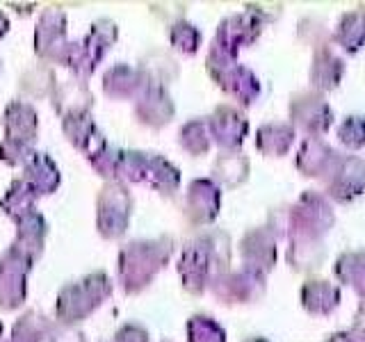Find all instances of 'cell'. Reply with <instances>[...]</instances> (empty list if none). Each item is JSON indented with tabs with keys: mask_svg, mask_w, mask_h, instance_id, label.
Masks as SVG:
<instances>
[{
	"mask_svg": "<svg viewBox=\"0 0 365 342\" xmlns=\"http://www.w3.org/2000/svg\"><path fill=\"white\" fill-rule=\"evenodd\" d=\"M233 242L231 235L212 228L185 242L178 258V276L182 290L192 296H201L208 283L220 274L231 269Z\"/></svg>",
	"mask_w": 365,
	"mask_h": 342,
	"instance_id": "6da1fadb",
	"label": "cell"
},
{
	"mask_svg": "<svg viewBox=\"0 0 365 342\" xmlns=\"http://www.w3.org/2000/svg\"><path fill=\"white\" fill-rule=\"evenodd\" d=\"M176 251V242L171 235H158L151 239H133L121 247L117 258L119 283L125 294H140L155 281L171 256Z\"/></svg>",
	"mask_w": 365,
	"mask_h": 342,
	"instance_id": "7a4b0ae2",
	"label": "cell"
},
{
	"mask_svg": "<svg viewBox=\"0 0 365 342\" xmlns=\"http://www.w3.org/2000/svg\"><path fill=\"white\" fill-rule=\"evenodd\" d=\"M114 292V283L106 271H91L73 283H66L57 294L55 319L62 326H76L106 304Z\"/></svg>",
	"mask_w": 365,
	"mask_h": 342,
	"instance_id": "3957f363",
	"label": "cell"
},
{
	"mask_svg": "<svg viewBox=\"0 0 365 342\" xmlns=\"http://www.w3.org/2000/svg\"><path fill=\"white\" fill-rule=\"evenodd\" d=\"M5 137L0 142V160L7 167H23L34 155L39 137V114L28 100H11L3 112Z\"/></svg>",
	"mask_w": 365,
	"mask_h": 342,
	"instance_id": "277c9868",
	"label": "cell"
},
{
	"mask_svg": "<svg viewBox=\"0 0 365 342\" xmlns=\"http://www.w3.org/2000/svg\"><path fill=\"white\" fill-rule=\"evenodd\" d=\"M117 39H119L117 23L112 19H96L83 39L68 41V51L62 66H66L76 80L87 83L94 76L98 64L106 60L112 46L117 43Z\"/></svg>",
	"mask_w": 365,
	"mask_h": 342,
	"instance_id": "5b68a950",
	"label": "cell"
},
{
	"mask_svg": "<svg viewBox=\"0 0 365 342\" xmlns=\"http://www.w3.org/2000/svg\"><path fill=\"white\" fill-rule=\"evenodd\" d=\"M334 226V203L319 190H306L288 205V239H324Z\"/></svg>",
	"mask_w": 365,
	"mask_h": 342,
	"instance_id": "8992f818",
	"label": "cell"
},
{
	"mask_svg": "<svg viewBox=\"0 0 365 342\" xmlns=\"http://www.w3.org/2000/svg\"><path fill=\"white\" fill-rule=\"evenodd\" d=\"M205 71L215 80L224 94L237 103L240 108H251L260 96V80L249 66L240 64L233 57H226L217 53L215 48H208L205 55Z\"/></svg>",
	"mask_w": 365,
	"mask_h": 342,
	"instance_id": "52a82bcc",
	"label": "cell"
},
{
	"mask_svg": "<svg viewBox=\"0 0 365 342\" xmlns=\"http://www.w3.org/2000/svg\"><path fill=\"white\" fill-rule=\"evenodd\" d=\"M133 214V194L119 180L106 182L96 197V233L103 239L125 235Z\"/></svg>",
	"mask_w": 365,
	"mask_h": 342,
	"instance_id": "ba28073f",
	"label": "cell"
},
{
	"mask_svg": "<svg viewBox=\"0 0 365 342\" xmlns=\"http://www.w3.org/2000/svg\"><path fill=\"white\" fill-rule=\"evenodd\" d=\"M208 290L222 306L258 304L267 292V276L247 267L228 269L208 283Z\"/></svg>",
	"mask_w": 365,
	"mask_h": 342,
	"instance_id": "9c48e42d",
	"label": "cell"
},
{
	"mask_svg": "<svg viewBox=\"0 0 365 342\" xmlns=\"http://www.w3.org/2000/svg\"><path fill=\"white\" fill-rule=\"evenodd\" d=\"M319 182H322V194L331 203L347 205L356 201L365 192V160L340 153Z\"/></svg>",
	"mask_w": 365,
	"mask_h": 342,
	"instance_id": "30bf717a",
	"label": "cell"
},
{
	"mask_svg": "<svg viewBox=\"0 0 365 342\" xmlns=\"http://www.w3.org/2000/svg\"><path fill=\"white\" fill-rule=\"evenodd\" d=\"M32 267L34 260L14 244L0 254V311H16L26 304Z\"/></svg>",
	"mask_w": 365,
	"mask_h": 342,
	"instance_id": "8fae6325",
	"label": "cell"
},
{
	"mask_svg": "<svg viewBox=\"0 0 365 342\" xmlns=\"http://www.w3.org/2000/svg\"><path fill=\"white\" fill-rule=\"evenodd\" d=\"M68 19L66 11L57 5H51L41 11V16L34 26V55L39 57L43 64H64V57L68 51L66 39Z\"/></svg>",
	"mask_w": 365,
	"mask_h": 342,
	"instance_id": "7c38bea8",
	"label": "cell"
},
{
	"mask_svg": "<svg viewBox=\"0 0 365 342\" xmlns=\"http://www.w3.org/2000/svg\"><path fill=\"white\" fill-rule=\"evenodd\" d=\"M288 123L294 130H302L306 137H319L334 125V110L322 94L315 91H297L288 103Z\"/></svg>",
	"mask_w": 365,
	"mask_h": 342,
	"instance_id": "4fadbf2b",
	"label": "cell"
},
{
	"mask_svg": "<svg viewBox=\"0 0 365 342\" xmlns=\"http://www.w3.org/2000/svg\"><path fill=\"white\" fill-rule=\"evenodd\" d=\"M260 34L262 23L256 16H251L249 11H237V14H228L220 21L210 48L237 60L240 51L254 46L260 39Z\"/></svg>",
	"mask_w": 365,
	"mask_h": 342,
	"instance_id": "5bb4252c",
	"label": "cell"
},
{
	"mask_svg": "<svg viewBox=\"0 0 365 342\" xmlns=\"http://www.w3.org/2000/svg\"><path fill=\"white\" fill-rule=\"evenodd\" d=\"M222 210V187H217V182L212 178H194L185 199H182V212L185 219L192 226H210L220 217Z\"/></svg>",
	"mask_w": 365,
	"mask_h": 342,
	"instance_id": "9a60e30c",
	"label": "cell"
},
{
	"mask_svg": "<svg viewBox=\"0 0 365 342\" xmlns=\"http://www.w3.org/2000/svg\"><path fill=\"white\" fill-rule=\"evenodd\" d=\"M205 123H208L212 144L220 146L222 153L240 151V146L249 137V119L245 117V112L228 103L217 105L210 117H205Z\"/></svg>",
	"mask_w": 365,
	"mask_h": 342,
	"instance_id": "2e32d148",
	"label": "cell"
},
{
	"mask_svg": "<svg viewBox=\"0 0 365 342\" xmlns=\"http://www.w3.org/2000/svg\"><path fill=\"white\" fill-rule=\"evenodd\" d=\"M240 258H242V267L254 269L262 276L277 267V258H279V249H277V239L267 231L265 226H256L249 228V231L240 237Z\"/></svg>",
	"mask_w": 365,
	"mask_h": 342,
	"instance_id": "e0dca14e",
	"label": "cell"
},
{
	"mask_svg": "<svg viewBox=\"0 0 365 342\" xmlns=\"http://www.w3.org/2000/svg\"><path fill=\"white\" fill-rule=\"evenodd\" d=\"M135 117L142 125L153 130L169 125L171 119L176 117V103L171 98L169 89L148 80V85L135 100Z\"/></svg>",
	"mask_w": 365,
	"mask_h": 342,
	"instance_id": "ac0fdd59",
	"label": "cell"
},
{
	"mask_svg": "<svg viewBox=\"0 0 365 342\" xmlns=\"http://www.w3.org/2000/svg\"><path fill=\"white\" fill-rule=\"evenodd\" d=\"M62 133L66 142L71 144L76 151L83 153L87 160L94 157L103 146L108 144L106 135L101 133L91 112H71L62 117Z\"/></svg>",
	"mask_w": 365,
	"mask_h": 342,
	"instance_id": "d6986e66",
	"label": "cell"
},
{
	"mask_svg": "<svg viewBox=\"0 0 365 342\" xmlns=\"http://www.w3.org/2000/svg\"><path fill=\"white\" fill-rule=\"evenodd\" d=\"M148 85V78L137 66L130 64H112L103 73V94L112 100H137L144 87Z\"/></svg>",
	"mask_w": 365,
	"mask_h": 342,
	"instance_id": "ffe728a7",
	"label": "cell"
},
{
	"mask_svg": "<svg viewBox=\"0 0 365 342\" xmlns=\"http://www.w3.org/2000/svg\"><path fill=\"white\" fill-rule=\"evenodd\" d=\"M299 301L302 308L308 315H315V317H327L331 313H336V308L342 301V292H340V285L331 283L329 279H317L311 276L308 281L302 283V290H299Z\"/></svg>",
	"mask_w": 365,
	"mask_h": 342,
	"instance_id": "44dd1931",
	"label": "cell"
},
{
	"mask_svg": "<svg viewBox=\"0 0 365 342\" xmlns=\"http://www.w3.org/2000/svg\"><path fill=\"white\" fill-rule=\"evenodd\" d=\"M338 155L340 151H336L334 146L327 144L322 137H306L299 146V151H297L294 165L304 178L319 180L331 169V165L336 162Z\"/></svg>",
	"mask_w": 365,
	"mask_h": 342,
	"instance_id": "7402d4cb",
	"label": "cell"
},
{
	"mask_svg": "<svg viewBox=\"0 0 365 342\" xmlns=\"http://www.w3.org/2000/svg\"><path fill=\"white\" fill-rule=\"evenodd\" d=\"M345 78V60L334 53V48H324L313 53L311 68H308V85L315 94H329L340 87Z\"/></svg>",
	"mask_w": 365,
	"mask_h": 342,
	"instance_id": "603a6c76",
	"label": "cell"
},
{
	"mask_svg": "<svg viewBox=\"0 0 365 342\" xmlns=\"http://www.w3.org/2000/svg\"><path fill=\"white\" fill-rule=\"evenodd\" d=\"M14 224H16V237L11 244L19 247L21 251H26V254L37 262L43 256L46 237H48V222H46V217L37 208H32L30 212L19 217Z\"/></svg>",
	"mask_w": 365,
	"mask_h": 342,
	"instance_id": "cb8c5ba5",
	"label": "cell"
},
{
	"mask_svg": "<svg viewBox=\"0 0 365 342\" xmlns=\"http://www.w3.org/2000/svg\"><path fill=\"white\" fill-rule=\"evenodd\" d=\"M21 178L34 190L37 197L55 194L57 190H60V182H62L60 169H57L55 160L48 153H37V151H34V155L28 160L26 165H23Z\"/></svg>",
	"mask_w": 365,
	"mask_h": 342,
	"instance_id": "d4e9b609",
	"label": "cell"
},
{
	"mask_svg": "<svg viewBox=\"0 0 365 342\" xmlns=\"http://www.w3.org/2000/svg\"><path fill=\"white\" fill-rule=\"evenodd\" d=\"M297 130L288 121H269L256 130V151L265 157H283L290 153Z\"/></svg>",
	"mask_w": 365,
	"mask_h": 342,
	"instance_id": "484cf974",
	"label": "cell"
},
{
	"mask_svg": "<svg viewBox=\"0 0 365 342\" xmlns=\"http://www.w3.org/2000/svg\"><path fill=\"white\" fill-rule=\"evenodd\" d=\"M53 110L64 117V114H71V112H91L94 108V96H91L89 85L83 83V80H66V83H57L53 96Z\"/></svg>",
	"mask_w": 365,
	"mask_h": 342,
	"instance_id": "4316f807",
	"label": "cell"
},
{
	"mask_svg": "<svg viewBox=\"0 0 365 342\" xmlns=\"http://www.w3.org/2000/svg\"><path fill=\"white\" fill-rule=\"evenodd\" d=\"M285 262L297 274H313L324 265L327 249L324 239H288Z\"/></svg>",
	"mask_w": 365,
	"mask_h": 342,
	"instance_id": "83f0119b",
	"label": "cell"
},
{
	"mask_svg": "<svg viewBox=\"0 0 365 342\" xmlns=\"http://www.w3.org/2000/svg\"><path fill=\"white\" fill-rule=\"evenodd\" d=\"M142 185H148L163 197H171L180 187V169L174 162H169L165 155L148 153Z\"/></svg>",
	"mask_w": 365,
	"mask_h": 342,
	"instance_id": "f1b7e54d",
	"label": "cell"
},
{
	"mask_svg": "<svg viewBox=\"0 0 365 342\" xmlns=\"http://www.w3.org/2000/svg\"><path fill=\"white\" fill-rule=\"evenodd\" d=\"M251 162L242 151H226L220 153L212 162V180L217 187H240L249 180Z\"/></svg>",
	"mask_w": 365,
	"mask_h": 342,
	"instance_id": "f546056e",
	"label": "cell"
},
{
	"mask_svg": "<svg viewBox=\"0 0 365 342\" xmlns=\"http://www.w3.org/2000/svg\"><path fill=\"white\" fill-rule=\"evenodd\" d=\"M334 276L359 299H365V249L342 251L334 262Z\"/></svg>",
	"mask_w": 365,
	"mask_h": 342,
	"instance_id": "4dcf8cb0",
	"label": "cell"
},
{
	"mask_svg": "<svg viewBox=\"0 0 365 342\" xmlns=\"http://www.w3.org/2000/svg\"><path fill=\"white\" fill-rule=\"evenodd\" d=\"M334 34V43L342 53L356 55L365 48V9H354L345 11L338 23Z\"/></svg>",
	"mask_w": 365,
	"mask_h": 342,
	"instance_id": "1f68e13d",
	"label": "cell"
},
{
	"mask_svg": "<svg viewBox=\"0 0 365 342\" xmlns=\"http://www.w3.org/2000/svg\"><path fill=\"white\" fill-rule=\"evenodd\" d=\"M51 328L53 322L43 313L26 311L14 322V326H11L9 338H5L3 342H43L48 340Z\"/></svg>",
	"mask_w": 365,
	"mask_h": 342,
	"instance_id": "d6a6232c",
	"label": "cell"
},
{
	"mask_svg": "<svg viewBox=\"0 0 365 342\" xmlns=\"http://www.w3.org/2000/svg\"><path fill=\"white\" fill-rule=\"evenodd\" d=\"M55 87H57V78L48 64H37L28 68L19 80L21 94L28 96L30 100H43V98L51 100Z\"/></svg>",
	"mask_w": 365,
	"mask_h": 342,
	"instance_id": "836d02e7",
	"label": "cell"
},
{
	"mask_svg": "<svg viewBox=\"0 0 365 342\" xmlns=\"http://www.w3.org/2000/svg\"><path fill=\"white\" fill-rule=\"evenodd\" d=\"M37 199L39 197L34 194V190L19 176L16 180H11V185L3 194V199H0V210H3L11 222H16L19 217H23L34 208Z\"/></svg>",
	"mask_w": 365,
	"mask_h": 342,
	"instance_id": "e575fe53",
	"label": "cell"
},
{
	"mask_svg": "<svg viewBox=\"0 0 365 342\" xmlns=\"http://www.w3.org/2000/svg\"><path fill=\"white\" fill-rule=\"evenodd\" d=\"M178 144L180 148L192 157H201L208 155L212 148V140L208 133V123H205V117L201 119H190L180 125L178 130Z\"/></svg>",
	"mask_w": 365,
	"mask_h": 342,
	"instance_id": "d590c367",
	"label": "cell"
},
{
	"mask_svg": "<svg viewBox=\"0 0 365 342\" xmlns=\"http://www.w3.org/2000/svg\"><path fill=\"white\" fill-rule=\"evenodd\" d=\"M137 68H140L151 83H158L163 87H169V83H174L180 73L178 62L174 60V57L167 55V53H160V51L146 53Z\"/></svg>",
	"mask_w": 365,
	"mask_h": 342,
	"instance_id": "8d00e7d4",
	"label": "cell"
},
{
	"mask_svg": "<svg viewBox=\"0 0 365 342\" xmlns=\"http://www.w3.org/2000/svg\"><path fill=\"white\" fill-rule=\"evenodd\" d=\"M297 39H299L306 48H311L313 53L324 51L334 46V34L327 28V23L317 16H304L297 23Z\"/></svg>",
	"mask_w": 365,
	"mask_h": 342,
	"instance_id": "74e56055",
	"label": "cell"
},
{
	"mask_svg": "<svg viewBox=\"0 0 365 342\" xmlns=\"http://www.w3.org/2000/svg\"><path fill=\"white\" fill-rule=\"evenodd\" d=\"M201 30L194 26V23L180 19V21H171L169 26V43L171 48L176 53L185 55V57H192L197 55L199 46H201Z\"/></svg>",
	"mask_w": 365,
	"mask_h": 342,
	"instance_id": "f35d334b",
	"label": "cell"
},
{
	"mask_svg": "<svg viewBox=\"0 0 365 342\" xmlns=\"http://www.w3.org/2000/svg\"><path fill=\"white\" fill-rule=\"evenodd\" d=\"M187 342H226L224 326L210 315H192L185 324Z\"/></svg>",
	"mask_w": 365,
	"mask_h": 342,
	"instance_id": "ab89813d",
	"label": "cell"
},
{
	"mask_svg": "<svg viewBox=\"0 0 365 342\" xmlns=\"http://www.w3.org/2000/svg\"><path fill=\"white\" fill-rule=\"evenodd\" d=\"M336 137L347 151H361L365 146V117L363 114H349V117L342 119L336 130Z\"/></svg>",
	"mask_w": 365,
	"mask_h": 342,
	"instance_id": "60d3db41",
	"label": "cell"
},
{
	"mask_svg": "<svg viewBox=\"0 0 365 342\" xmlns=\"http://www.w3.org/2000/svg\"><path fill=\"white\" fill-rule=\"evenodd\" d=\"M146 155L148 153L144 151H121L117 180L123 182V185H128V182H142L146 169Z\"/></svg>",
	"mask_w": 365,
	"mask_h": 342,
	"instance_id": "b9f144b4",
	"label": "cell"
},
{
	"mask_svg": "<svg viewBox=\"0 0 365 342\" xmlns=\"http://www.w3.org/2000/svg\"><path fill=\"white\" fill-rule=\"evenodd\" d=\"M121 151H123V148H117V146H112V144H106L94 157L89 160L91 169H94L101 178H106L108 182L117 180V169H119Z\"/></svg>",
	"mask_w": 365,
	"mask_h": 342,
	"instance_id": "7bdbcfd3",
	"label": "cell"
},
{
	"mask_svg": "<svg viewBox=\"0 0 365 342\" xmlns=\"http://www.w3.org/2000/svg\"><path fill=\"white\" fill-rule=\"evenodd\" d=\"M245 11H249L251 16H256L262 26H267V23H274L281 19L283 5L281 3H247Z\"/></svg>",
	"mask_w": 365,
	"mask_h": 342,
	"instance_id": "ee69618b",
	"label": "cell"
},
{
	"mask_svg": "<svg viewBox=\"0 0 365 342\" xmlns=\"http://www.w3.org/2000/svg\"><path fill=\"white\" fill-rule=\"evenodd\" d=\"M110 342H148V331L142 324L128 322L121 328H117V333H114Z\"/></svg>",
	"mask_w": 365,
	"mask_h": 342,
	"instance_id": "f6af8a7d",
	"label": "cell"
},
{
	"mask_svg": "<svg viewBox=\"0 0 365 342\" xmlns=\"http://www.w3.org/2000/svg\"><path fill=\"white\" fill-rule=\"evenodd\" d=\"M48 342H87V336L76 326H62V324H53Z\"/></svg>",
	"mask_w": 365,
	"mask_h": 342,
	"instance_id": "bcb514c9",
	"label": "cell"
},
{
	"mask_svg": "<svg viewBox=\"0 0 365 342\" xmlns=\"http://www.w3.org/2000/svg\"><path fill=\"white\" fill-rule=\"evenodd\" d=\"M322 342H365V336L356 328H345V331H336V333L327 336Z\"/></svg>",
	"mask_w": 365,
	"mask_h": 342,
	"instance_id": "7dc6e473",
	"label": "cell"
},
{
	"mask_svg": "<svg viewBox=\"0 0 365 342\" xmlns=\"http://www.w3.org/2000/svg\"><path fill=\"white\" fill-rule=\"evenodd\" d=\"M351 328L361 331V333L365 336V299H361L356 313H354V322H351Z\"/></svg>",
	"mask_w": 365,
	"mask_h": 342,
	"instance_id": "c3c4849f",
	"label": "cell"
},
{
	"mask_svg": "<svg viewBox=\"0 0 365 342\" xmlns=\"http://www.w3.org/2000/svg\"><path fill=\"white\" fill-rule=\"evenodd\" d=\"M9 19H7V14L3 9H0V41H3L5 37H7V32H9Z\"/></svg>",
	"mask_w": 365,
	"mask_h": 342,
	"instance_id": "681fc988",
	"label": "cell"
},
{
	"mask_svg": "<svg viewBox=\"0 0 365 342\" xmlns=\"http://www.w3.org/2000/svg\"><path fill=\"white\" fill-rule=\"evenodd\" d=\"M242 342H269L267 338H260V336H254V338H247V340H242Z\"/></svg>",
	"mask_w": 365,
	"mask_h": 342,
	"instance_id": "f907efd6",
	"label": "cell"
},
{
	"mask_svg": "<svg viewBox=\"0 0 365 342\" xmlns=\"http://www.w3.org/2000/svg\"><path fill=\"white\" fill-rule=\"evenodd\" d=\"M3 333H5V326H3V322H0V342H3Z\"/></svg>",
	"mask_w": 365,
	"mask_h": 342,
	"instance_id": "816d5d0a",
	"label": "cell"
},
{
	"mask_svg": "<svg viewBox=\"0 0 365 342\" xmlns=\"http://www.w3.org/2000/svg\"><path fill=\"white\" fill-rule=\"evenodd\" d=\"M0 66H3V60H0Z\"/></svg>",
	"mask_w": 365,
	"mask_h": 342,
	"instance_id": "f5cc1de1",
	"label": "cell"
}]
</instances>
